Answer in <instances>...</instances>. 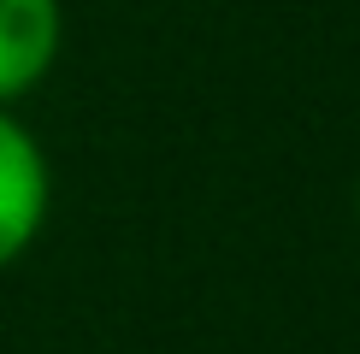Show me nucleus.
<instances>
[{"mask_svg":"<svg viewBox=\"0 0 360 354\" xmlns=\"http://www.w3.org/2000/svg\"><path fill=\"white\" fill-rule=\"evenodd\" d=\"M48 201H53L48 154H41V142L12 118V107H0V266H12L41 236Z\"/></svg>","mask_w":360,"mask_h":354,"instance_id":"1","label":"nucleus"},{"mask_svg":"<svg viewBox=\"0 0 360 354\" xmlns=\"http://www.w3.org/2000/svg\"><path fill=\"white\" fill-rule=\"evenodd\" d=\"M354 213H360V189H354Z\"/></svg>","mask_w":360,"mask_h":354,"instance_id":"3","label":"nucleus"},{"mask_svg":"<svg viewBox=\"0 0 360 354\" xmlns=\"http://www.w3.org/2000/svg\"><path fill=\"white\" fill-rule=\"evenodd\" d=\"M59 36V0H0V107H12L53 71Z\"/></svg>","mask_w":360,"mask_h":354,"instance_id":"2","label":"nucleus"}]
</instances>
